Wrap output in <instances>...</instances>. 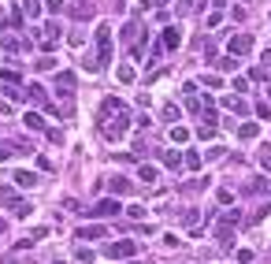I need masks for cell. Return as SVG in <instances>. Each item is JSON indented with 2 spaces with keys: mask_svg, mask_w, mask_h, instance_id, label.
Listing matches in <instances>:
<instances>
[{
  "mask_svg": "<svg viewBox=\"0 0 271 264\" xmlns=\"http://www.w3.org/2000/svg\"><path fill=\"white\" fill-rule=\"evenodd\" d=\"M93 37H97V63L104 67V63L111 60V26L101 23V26L93 30Z\"/></svg>",
  "mask_w": 271,
  "mask_h": 264,
  "instance_id": "obj_1",
  "label": "cell"
},
{
  "mask_svg": "<svg viewBox=\"0 0 271 264\" xmlns=\"http://www.w3.org/2000/svg\"><path fill=\"white\" fill-rule=\"evenodd\" d=\"M119 208H123V205H119L115 197H104V201H97L93 208H85V216H93V220H101V216H119Z\"/></svg>",
  "mask_w": 271,
  "mask_h": 264,
  "instance_id": "obj_2",
  "label": "cell"
},
{
  "mask_svg": "<svg viewBox=\"0 0 271 264\" xmlns=\"http://www.w3.org/2000/svg\"><path fill=\"white\" fill-rule=\"evenodd\" d=\"M104 253L111 257V261H127V257H134L137 253V242H130V238H123V242H111Z\"/></svg>",
  "mask_w": 271,
  "mask_h": 264,
  "instance_id": "obj_3",
  "label": "cell"
},
{
  "mask_svg": "<svg viewBox=\"0 0 271 264\" xmlns=\"http://www.w3.org/2000/svg\"><path fill=\"white\" fill-rule=\"evenodd\" d=\"M104 134H108L111 142H119V138L127 134V112H119V119H115V123H104Z\"/></svg>",
  "mask_w": 271,
  "mask_h": 264,
  "instance_id": "obj_4",
  "label": "cell"
},
{
  "mask_svg": "<svg viewBox=\"0 0 271 264\" xmlns=\"http://www.w3.org/2000/svg\"><path fill=\"white\" fill-rule=\"evenodd\" d=\"M11 182H15V186H23V190H34L37 182H41V175H34V171H15V175H11Z\"/></svg>",
  "mask_w": 271,
  "mask_h": 264,
  "instance_id": "obj_5",
  "label": "cell"
},
{
  "mask_svg": "<svg viewBox=\"0 0 271 264\" xmlns=\"http://www.w3.org/2000/svg\"><path fill=\"white\" fill-rule=\"evenodd\" d=\"M249 49H253V37H249V34H238V37H230V56H245Z\"/></svg>",
  "mask_w": 271,
  "mask_h": 264,
  "instance_id": "obj_6",
  "label": "cell"
},
{
  "mask_svg": "<svg viewBox=\"0 0 271 264\" xmlns=\"http://www.w3.org/2000/svg\"><path fill=\"white\" fill-rule=\"evenodd\" d=\"M56 86H59V89H56L59 97H71V93H75V75H71V71H59V75H56Z\"/></svg>",
  "mask_w": 271,
  "mask_h": 264,
  "instance_id": "obj_7",
  "label": "cell"
},
{
  "mask_svg": "<svg viewBox=\"0 0 271 264\" xmlns=\"http://www.w3.org/2000/svg\"><path fill=\"white\" fill-rule=\"evenodd\" d=\"M160 45H163V49H178V45H182V30H178V26H167Z\"/></svg>",
  "mask_w": 271,
  "mask_h": 264,
  "instance_id": "obj_8",
  "label": "cell"
},
{
  "mask_svg": "<svg viewBox=\"0 0 271 264\" xmlns=\"http://www.w3.org/2000/svg\"><path fill=\"white\" fill-rule=\"evenodd\" d=\"M26 97H30V101H37V104H45V108H52V104H49V97H45V86H37V82H30V86H26Z\"/></svg>",
  "mask_w": 271,
  "mask_h": 264,
  "instance_id": "obj_9",
  "label": "cell"
},
{
  "mask_svg": "<svg viewBox=\"0 0 271 264\" xmlns=\"http://www.w3.org/2000/svg\"><path fill=\"white\" fill-rule=\"evenodd\" d=\"M104 235H108V231H104L101 223H89V227H78L75 238H104Z\"/></svg>",
  "mask_w": 271,
  "mask_h": 264,
  "instance_id": "obj_10",
  "label": "cell"
},
{
  "mask_svg": "<svg viewBox=\"0 0 271 264\" xmlns=\"http://www.w3.org/2000/svg\"><path fill=\"white\" fill-rule=\"evenodd\" d=\"M19 153H34V149H30V145H26V149L23 145H4V149H0V164L11 160V156H19Z\"/></svg>",
  "mask_w": 271,
  "mask_h": 264,
  "instance_id": "obj_11",
  "label": "cell"
},
{
  "mask_svg": "<svg viewBox=\"0 0 271 264\" xmlns=\"http://www.w3.org/2000/svg\"><path fill=\"white\" fill-rule=\"evenodd\" d=\"M23 123H26L30 130H45V119H41V112H26V116H23Z\"/></svg>",
  "mask_w": 271,
  "mask_h": 264,
  "instance_id": "obj_12",
  "label": "cell"
},
{
  "mask_svg": "<svg viewBox=\"0 0 271 264\" xmlns=\"http://www.w3.org/2000/svg\"><path fill=\"white\" fill-rule=\"evenodd\" d=\"M23 15L26 19H41V4H37V0H23Z\"/></svg>",
  "mask_w": 271,
  "mask_h": 264,
  "instance_id": "obj_13",
  "label": "cell"
},
{
  "mask_svg": "<svg viewBox=\"0 0 271 264\" xmlns=\"http://www.w3.org/2000/svg\"><path fill=\"white\" fill-rule=\"evenodd\" d=\"M223 104H227L230 112H238V116H245V112H249V104L242 101V97H227V101H223Z\"/></svg>",
  "mask_w": 271,
  "mask_h": 264,
  "instance_id": "obj_14",
  "label": "cell"
},
{
  "mask_svg": "<svg viewBox=\"0 0 271 264\" xmlns=\"http://www.w3.org/2000/svg\"><path fill=\"white\" fill-rule=\"evenodd\" d=\"M11 212H15L19 220H26V216L34 212V205H30V201H15V205H11Z\"/></svg>",
  "mask_w": 271,
  "mask_h": 264,
  "instance_id": "obj_15",
  "label": "cell"
},
{
  "mask_svg": "<svg viewBox=\"0 0 271 264\" xmlns=\"http://www.w3.org/2000/svg\"><path fill=\"white\" fill-rule=\"evenodd\" d=\"M111 194H134V182H127V179H111Z\"/></svg>",
  "mask_w": 271,
  "mask_h": 264,
  "instance_id": "obj_16",
  "label": "cell"
},
{
  "mask_svg": "<svg viewBox=\"0 0 271 264\" xmlns=\"http://www.w3.org/2000/svg\"><path fill=\"white\" fill-rule=\"evenodd\" d=\"M137 179L141 182H156V168L153 164H141V168H137Z\"/></svg>",
  "mask_w": 271,
  "mask_h": 264,
  "instance_id": "obj_17",
  "label": "cell"
},
{
  "mask_svg": "<svg viewBox=\"0 0 271 264\" xmlns=\"http://www.w3.org/2000/svg\"><path fill=\"white\" fill-rule=\"evenodd\" d=\"M71 15H75V19H89L93 8H89V4H71Z\"/></svg>",
  "mask_w": 271,
  "mask_h": 264,
  "instance_id": "obj_18",
  "label": "cell"
},
{
  "mask_svg": "<svg viewBox=\"0 0 271 264\" xmlns=\"http://www.w3.org/2000/svg\"><path fill=\"white\" fill-rule=\"evenodd\" d=\"M75 257H78L82 264H93V261H97V253H93L89 246H78V253H75Z\"/></svg>",
  "mask_w": 271,
  "mask_h": 264,
  "instance_id": "obj_19",
  "label": "cell"
},
{
  "mask_svg": "<svg viewBox=\"0 0 271 264\" xmlns=\"http://www.w3.org/2000/svg\"><path fill=\"white\" fill-rule=\"evenodd\" d=\"M115 78H119V82H134V67H130V63H123V67L115 71Z\"/></svg>",
  "mask_w": 271,
  "mask_h": 264,
  "instance_id": "obj_20",
  "label": "cell"
},
{
  "mask_svg": "<svg viewBox=\"0 0 271 264\" xmlns=\"http://www.w3.org/2000/svg\"><path fill=\"white\" fill-rule=\"evenodd\" d=\"M171 142H178V145L190 142V130H186V127H171Z\"/></svg>",
  "mask_w": 271,
  "mask_h": 264,
  "instance_id": "obj_21",
  "label": "cell"
},
{
  "mask_svg": "<svg viewBox=\"0 0 271 264\" xmlns=\"http://www.w3.org/2000/svg\"><path fill=\"white\" fill-rule=\"evenodd\" d=\"M238 134H242V138H245V142H249V138H256V134H260V127H256V123H245V127L238 130Z\"/></svg>",
  "mask_w": 271,
  "mask_h": 264,
  "instance_id": "obj_22",
  "label": "cell"
},
{
  "mask_svg": "<svg viewBox=\"0 0 271 264\" xmlns=\"http://www.w3.org/2000/svg\"><path fill=\"white\" fill-rule=\"evenodd\" d=\"M163 164H167V168H182V156H178V153H163Z\"/></svg>",
  "mask_w": 271,
  "mask_h": 264,
  "instance_id": "obj_23",
  "label": "cell"
},
{
  "mask_svg": "<svg viewBox=\"0 0 271 264\" xmlns=\"http://www.w3.org/2000/svg\"><path fill=\"white\" fill-rule=\"evenodd\" d=\"M186 168H190V171H197V168H201V156H197L193 149H190V153H186Z\"/></svg>",
  "mask_w": 271,
  "mask_h": 264,
  "instance_id": "obj_24",
  "label": "cell"
},
{
  "mask_svg": "<svg viewBox=\"0 0 271 264\" xmlns=\"http://www.w3.org/2000/svg\"><path fill=\"white\" fill-rule=\"evenodd\" d=\"M34 67H37V71H52V67H56V60H52V56H41Z\"/></svg>",
  "mask_w": 271,
  "mask_h": 264,
  "instance_id": "obj_25",
  "label": "cell"
},
{
  "mask_svg": "<svg viewBox=\"0 0 271 264\" xmlns=\"http://www.w3.org/2000/svg\"><path fill=\"white\" fill-rule=\"evenodd\" d=\"M45 134H49V142H56V145H63V130H56V127H49V130H45Z\"/></svg>",
  "mask_w": 271,
  "mask_h": 264,
  "instance_id": "obj_26",
  "label": "cell"
},
{
  "mask_svg": "<svg viewBox=\"0 0 271 264\" xmlns=\"http://www.w3.org/2000/svg\"><path fill=\"white\" fill-rule=\"evenodd\" d=\"M234 67H238L234 56H223V60H219V71H234Z\"/></svg>",
  "mask_w": 271,
  "mask_h": 264,
  "instance_id": "obj_27",
  "label": "cell"
},
{
  "mask_svg": "<svg viewBox=\"0 0 271 264\" xmlns=\"http://www.w3.org/2000/svg\"><path fill=\"white\" fill-rule=\"evenodd\" d=\"M45 8H49L52 15H56V11H63V8H67V0H49V4H45Z\"/></svg>",
  "mask_w": 271,
  "mask_h": 264,
  "instance_id": "obj_28",
  "label": "cell"
},
{
  "mask_svg": "<svg viewBox=\"0 0 271 264\" xmlns=\"http://www.w3.org/2000/svg\"><path fill=\"white\" fill-rule=\"evenodd\" d=\"M0 82H11V86H15L19 82V71H0Z\"/></svg>",
  "mask_w": 271,
  "mask_h": 264,
  "instance_id": "obj_29",
  "label": "cell"
},
{
  "mask_svg": "<svg viewBox=\"0 0 271 264\" xmlns=\"http://www.w3.org/2000/svg\"><path fill=\"white\" fill-rule=\"evenodd\" d=\"M30 238H34V242H41V238H49V227H34V231H30Z\"/></svg>",
  "mask_w": 271,
  "mask_h": 264,
  "instance_id": "obj_30",
  "label": "cell"
},
{
  "mask_svg": "<svg viewBox=\"0 0 271 264\" xmlns=\"http://www.w3.org/2000/svg\"><path fill=\"white\" fill-rule=\"evenodd\" d=\"M204 86H212V89H219V86H223V78H219V75H204Z\"/></svg>",
  "mask_w": 271,
  "mask_h": 264,
  "instance_id": "obj_31",
  "label": "cell"
},
{
  "mask_svg": "<svg viewBox=\"0 0 271 264\" xmlns=\"http://www.w3.org/2000/svg\"><path fill=\"white\" fill-rule=\"evenodd\" d=\"M197 138H201V142H204V138H216V127H212V123H208V127H201V130H197Z\"/></svg>",
  "mask_w": 271,
  "mask_h": 264,
  "instance_id": "obj_32",
  "label": "cell"
},
{
  "mask_svg": "<svg viewBox=\"0 0 271 264\" xmlns=\"http://www.w3.org/2000/svg\"><path fill=\"white\" fill-rule=\"evenodd\" d=\"M260 164H264V171H271V153H264V156H260Z\"/></svg>",
  "mask_w": 271,
  "mask_h": 264,
  "instance_id": "obj_33",
  "label": "cell"
},
{
  "mask_svg": "<svg viewBox=\"0 0 271 264\" xmlns=\"http://www.w3.org/2000/svg\"><path fill=\"white\" fill-rule=\"evenodd\" d=\"M178 11H190V0H178Z\"/></svg>",
  "mask_w": 271,
  "mask_h": 264,
  "instance_id": "obj_34",
  "label": "cell"
},
{
  "mask_svg": "<svg viewBox=\"0 0 271 264\" xmlns=\"http://www.w3.org/2000/svg\"><path fill=\"white\" fill-rule=\"evenodd\" d=\"M149 4H153V8H163V4H167V0H149Z\"/></svg>",
  "mask_w": 271,
  "mask_h": 264,
  "instance_id": "obj_35",
  "label": "cell"
},
{
  "mask_svg": "<svg viewBox=\"0 0 271 264\" xmlns=\"http://www.w3.org/2000/svg\"><path fill=\"white\" fill-rule=\"evenodd\" d=\"M52 264H63V261H52Z\"/></svg>",
  "mask_w": 271,
  "mask_h": 264,
  "instance_id": "obj_36",
  "label": "cell"
}]
</instances>
